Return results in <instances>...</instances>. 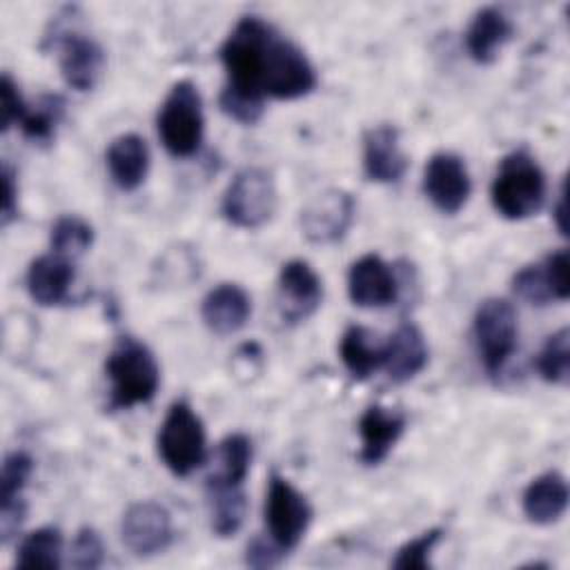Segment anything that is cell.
<instances>
[{"label": "cell", "mask_w": 570, "mask_h": 570, "mask_svg": "<svg viewBox=\"0 0 570 570\" xmlns=\"http://www.w3.org/2000/svg\"><path fill=\"white\" fill-rule=\"evenodd\" d=\"M274 36L276 29L258 16H245L232 27L225 42L218 49L220 62L227 73V91L245 96L249 100L265 102L263 76L267 49Z\"/></svg>", "instance_id": "1"}, {"label": "cell", "mask_w": 570, "mask_h": 570, "mask_svg": "<svg viewBox=\"0 0 570 570\" xmlns=\"http://www.w3.org/2000/svg\"><path fill=\"white\" fill-rule=\"evenodd\" d=\"M109 410H129L154 399L160 367L151 350L134 336H120L105 361Z\"/></svg>", "instance_id": "2"}, {"label": "cell", "mask_w": 570, "mask_h": 570, "mask_svg": "<svg viewBox=\"0 0 570 570\" xmlns=\"http://www.w3.org/2000/svg\"><path fill=\"white\" fill-rule=\"evenodd\" d=\"M494 209L508 220L537 214L546 198V174L525 149H514L499 163L490 185Z\"/></svg>", "instance_id": "3"}, {"label": "cell", "mask_w": 570, "mask_h": 570, "mask_svg": "<svg viewBox=\"0 0 570 570\" xmlns=\"http://www.w3.org/2000/svg\"><path fill=\"white\" fill-rule=\"evenodd\" d=\"M158 136L165 149L176 158H187L198 151L205 129L203 100L191 80H178L165 96L158 118Z\"/></svg>", "instance_id": "4"}, {"label": "cell", "mask_w": 570, "mask_h": 570, "mask_svg": "<svg viewBox=\"0 0 570 570\" xmlns=\"http://www.w3.org/2000/svg\"><path fill=\"white\" fill-rule=\"evenodd\" d=\"M158 454L176 474L187 476L205 461V428L187 401H174L158 430Z\"/></svg>", "instance_id": "5"}, {"label": "cell", "mask_w": 570, "mask_h": 570, "mask_svg": "<svg viewBox=\"0 0 570 570\" xmlns=\"http://www.w3.org/2000/svg\"><path fill=\"white\" fill-rule=\"evenodd\" d=\"M276 185L267 169L245 167L227 185L220 203L223 216L243 229L265 225L276 212Z\"/></svg>", "instance_id": "6"}, {"label": "cell", "mask_w": 570, "mask_h": 570, "mask_svg": "<svg viewBox=\"0 0 570 570\" xmlns=\"http://www.w3.org/2000/svg\"><path fill=\"white\" fill-rule=\"evenodd\" d=\"M472 336L490 376L501 374L517 347V312L505 298H485L474 314Z\"/></svg>", "instance_id": "7"}, {"label": "cell", "mask_w": 570, "mask_h": 570, "mask_svg": "<svg viewBox=\"0 0 570 570\" xmlns=\"http://www.w3.org/2000/svg\"><path fill=\"white\" fill-rule=\"evenodd\" d=\"M312 521V505L285 476L272 474L265 494V528L269 539L283 550H294Z\"/></svg>", "instance_id": "8"}, {"label": "cell", "mask_w": 570, "mask_h": 570, "mask_svg": "<svg viewBox=\"0 0 570 570\" xmlns=\"http://www.w3.org/2000/svg\"><path fill=\"white\" fill-rule=\"evenodd\" d=\"M316 87V71L298 45L276 33L267 49L263 91L265 96L292 100Z\"/></svg>", "instance_id": "9"}, {"label": "cell", "mask_w": 570, "mask_h": 570, "mask_svg": "<svg viewBox=\"0 0 570 570\" xmlns=\"http://www.w3.org/2000/svg\"><path fill=\"white\" fill-rule=\"evenodd\" d=\"M354 198L350 191L330 187L316 194L301 212V229L309 243L330 245L341 240L354 220Z\"/></svg>", "instance_id": "10"}, {"label": "cell", "mask_w": 570, "mask_h": 570, "mask_svg": "<svg viewBox=\"0 0 570 570\" xmlns=\"http://www.w3.org/2000/svg\"><path fill=\"white\" fill-rule=\"evenodd\" d=\"M323 301V283L309 263L294 258L283 263L276 283V307L285 323L309 318Z\"/></svg>", "instance_id": "11"}, {"label": "cell", "mask_w": 570, "mask_h": 570, "mask_svg": "<svg viewBox=\"0 0 570 570\" xmlns=\"http://www.w3.org/2000/svg\"><path fill=\"white\" fill-rule=\"evenodd\" d=\"M423 191L439 212L456 214L472 191V180L463 158L452 151L432 154L423 171Z\"/></svg>", "instance_id": "12"}, {"label": "cell", "mask_w": 570, "mask_h": 570, "mask_svg": "<svg viewBox=\"0 0 570 570\" xmlns=\"http://www.w3.org/2000/svg\"><path fill=\"white\" fill-rule=\"evenodd\" d=\"M120 537L127 550H131L136 557L158 554L174 539L171 517L156 501H138L122 514Z\"/></svg>", "instance_id": "13"}, {"label": "cell", "mask_w": 570, "mask_h": 570, "mask_svg": "<svg viewBox=\"0 0 570 570\" xmlns=\"http://www.w3.org/2000/svg\"><path fill=\"white\" fill-rule=\"evenodd\" d=\"M347 294L358 307H385L399 296V281L379 254H365L347 272Z\"/></svg>", "instance_id": "14"}, {"label": "cell", "mask_w": 570, "mask_h": 570, "mask_svg": "<svg viewBox=\"0 0 570 570\" xmlns=\"http://www.w3.org/2000/svg\"><path fill=\"white\" fill-rule=\"evenodd\" d=\"M58 51L65 82L76 91L94 89L105 67L102 47L91 36L80 31H65L58 38Z\"/></svg>", "instance_id": "15"}, {"label": "cell", "mask_w": 570, "mask_h": 570, "mask_svg": "<svg viewBox=\"0 0 570 570\" xmlns=\"http://www.w3.org/2000/svg\"><path fill=\"white\" fill-rule=\"evenodd\" d=\"M407 169L399 129L390 122L376 125L363 136V171L374 183H399Z\"/></svg>", "instance_id": "16"}, {"label": "cell", "mask_w": 570, "mask_h": 570, "mask_svg": "<svg viewBox=\"0 0 570 570\" xmlns=\"http://www.w3.org/2000/svg\"><path fill=\"white\" fill-rule=\"evenodd\" d=\"M405 430V414L383 405H370L358 419L361 452L358 459L365 465L381 463L396 445Z\"/></svg>", "instance_id": "17"}, {"label": "cell", "mask_w": 570, "mask_h": 570, "mask_svg": "<svg viewBox=\"0 0 570 570\" xmlns=\"http://www.w3.org/2000/svg\"><path fill=\"white\" fill-rule=\"evenodd\" d=\"M252 314L249 294L236 283H220L209 289L200 303V318L214 334L238 332Z\"/></svg>", "instance_id": "18"}, {"label": "cell", "mask_w": 570, "mask_h": 570, "mask_svg": "<svg viewBox=\"0 0 570 570\" xmlns=\"http://www.w3.org/2000/svg\"><path fill=\"white\" fill-rule=\"evenodd\" d=\"M27 292L38 305H60L69 298L73 283V261L58 254H42L27 267Z\"/></svg>", "instance_id": "19"}, {"label": "cell", "mask_w": 570, "mask_h": 570, "mask_svg": "<svg viewBox=\"0 0 570 570\" xmlns=\"http://www.w3.org/2000/svg\"><path fill=\"white\" fill-rule=\"evenodd\" d=\"M428 363V345L423 332L414 323H403L385 341L383 367L394 383L414 379Z\"/></svg>", "instance_id": "20"}, {"label": "cell", "mask_w": 570, "mask_h": 570, "mask_svg": "<svg viewBox=\"0 0 570 570\" xmlns=\"http://www.w3.org/2000/svg\"><path fill=\"white\" fill-rule=\"evenodd\" d=\"M107 169L116 187L134 191L142 185L149 169V147L138 134H120L107 147Z\"/></svg>", "instance_id": "21"}, {"label": "cell", "mask_w": 570, "mask_h": 570, "mask_svg": "<svg viewBox=\"0 0 570 570\" xmlns=\"http://www.w3.org/2000/svg\"><path fill=\"white\" fill-rule=\"evenodd\" d=\"M512 31L510 18L499 7H481L465 29V49L474 62L488 65L512 38Z\"/></svg>", "instance_id": "22"}, {"label": "cell", "mask_w": 570, "mask_h": 570, "mask_svg": "<svg viewBox=\"0 0 570 570\" xmlns=\"http://www.w3.org/2000/svg\"><path fill=\"white\" fill-rule=\"evenodd\" d=\"M523 514L537 525H550L559 521L568 508L566 476L550 470L528 483L521 497Z\"/></svg>", "instance_id": "23"}, {"label": "cell", "mask_w": 570, "mask_h": 570, "mask_svg": "<svg viewBox=\"0 0 570 570\" xmlns=\"http://www.w3.org/2000/svg\"><path fill=\"white\" fill-rule=\"evenodd\" d=\"M338 354L345 370L354 379H367L383 367L385 343H379L376 334H372L367 327L350 325L341 336Z\"/></svg>", "instance_id": "24"}, {"label": "cell", "mask_w": 570, "mask_h": 570, "mask_svg": "<svg viewBox=\"0 0 570 570\" xmlns=\"http://www.w3.org/2000/svg\"><path fill=\"white\" fill-rule=\"evenodd\" d=\"M252 463V441L243 432L227 434L218 445L216 470L207 476V485L240 488Z\"/></svg>", "instance_id": "25"}, {"label": "cell", "mask_w": 570, "mask_h": 570, "mask_svg": "<svg viewBox=\"0 0 570 570\" xmlns=\"http://www.w3.org/2000/svg\"><path fill=\"white\" fill-rule=\"evenodd\" d=\"M209 499V514H212V530L218 537H232L240 530L245 514H247V497L243 485H207Z\"/></svg>", "instance_id": "26"}, {"label": "cell", "mask_w": 570, "mask_h": 570, "mask_svg": "<svg viewBox=\"0 0 570 570\" xmlns=\"http://www.w3.org/2000/svg\"><path fill=\"white\" fill-rule=\"evenodd\" d=\"M62 557V534L53 525H42L27 534L18 546L16 566L18 568H45L53 570L60 566Z\"/></svg>", "instance_id": "27"}, {"label": "cell", "mask_w": 570, "mask_h": 570, "mask_svg": "<svg viewBox=\"0 0 570 570\" xmlns=\"http://www.w3.org/2000/svg\"><path fill=\"white\" fill-rule=\"evenodd\" d=\"M91 243H94V229L80 216H60L51 225L49 245H51V252L58 256L73 261L82 256L91 247Z\"/></svg>", "instance_id": "28"}, {"label": "cell", "mask_w": 570, "mask_h": 570, "mask_svg": "<svg viewBox=\"0 0 570 570\" xmlns=\"http://www.w3.org/2000/svg\"><path fill=\"white\" fill-rule=\"evenodd\" d=\"M537 370L543 381L566 385L570 379V332L568 327L550 334L537 356Z\"/></svg>", "instance_id": "29"}, {"label": "cell", "mask_w": 570, "mask_h": 570, "mask_svg": "<svg viewBox=\"0 0 570 570\" xmlns=\"http://www.w3.org/2000/svg\"><path fill=\"white\" fill-rule=\"evenodd\" d=\"M65 114V100L56 94L42 96L33 107H27L20 129L33 142H49L56 134V127Z\"/></svg>", "instance_id": "30"}, {"label": "cell", "mask_w": 570, "mask_h": 570, "mask_svg": "<svg viewBox=\"0 0 570 570\" xmlns=\"http://www.w3.org/2000/svg\"><path fill=\"white\" fill-rule=\"evenodd\" d=\"M33 472V461L27 452H11L4 456L0 472V505L22 501V490Z\"/></svg>", "instance_id": "31"}, {"label": "cell", "mask_w": 570, "mask_h": 570, "mask_svg": "<svg viewBox=\"0 0 570 570\" xmlns=\"http://www.w3.org/2000/svg\"><path fill=\"white\" fill-rule=\"evenodd\" d=\"M441 534H443L441 528H432V530H425L423 534L410 539L407 543H403L396 550V557L392 559V566L399 568V570H428L432 550L441 541Z\"/></svg>", "instance_id": "32"}, {"label": "cell", "mask_w": 570, "mask_h": 570, "mask_svg": "<svg viewBox=\"0 0 570 570\" xmlns=\"http://www.w3.org/2000/svg\"><path fill=\"white\" fill-rule=\"evenodd\" d=\"M512 289L532 305H546L552 301V292L543 272V265H525L512 278Z\"/></svg>", "instance_id": "33"}, {"label": "cell", "mask_w": 570, "mask_h": 570, "mask_svg": "<svg viewBox=\"0 0 570 570\" xmlns=\"http://www.w3.org/2000/svg\"><path fill=\"white\" fill-rule=\"evenodd\" d=\"M102 559H105V546L100 534L94 528L82 525L76 532L71 543V566L80 570H96L100 568Z\"/></svg>", "instance_id": "34"}, {"label": "cell", "mask_w": 570, "mask_h": 570, "mask_svg": "<svg viewBox=\"0 0 570 570\" xmlns=\"http://www.w3.org/2000/svg\"><path fill=\"white\" fill-rule=\"evenodd\" d=\"M552 298L554 301H566L570 296V281H568V252L566 249H557L552 254L546 256V261L541 263Z\"/></svg>", "instance_id": "35"}, {"label": "cell", "mask_w": 570, "mask_h": 570, "mask_svg": "<svg viewBox=\"0 0 570 570\" xmlns=\"http://www.w3.org/2000/svg\"><path fill=\"white\" fill-rule=\"evenodd\" d=\"M0 94H2V131H7L13 125H20V120L24 118L27 105L18 91V85L9 73H2Z\"/></svg>", "instance_id": "36"}, {"label": "cell", "mask_w": 570, "mask_h": 570, "mask_svg": "<svg viewBox=\"0 0 570 570\" xmlns=\"http://www.w3.org/2000/svg\"><path fill=\"white\" fill-rule=\"evenodd\" d=\"M283 554H285V552H283L272 539L267 541V539L256 537V539H252V541L247 543L245 563L252 566V568H274V566L281 563Z\"/></svg>", "instance_id": "37"}, {"label": "cell", "mask_w": 570, "mask_h": 570, "mask_svg": "<svg viewBox=\"0 0 570 570\" xmlns=\"http://www.w3.org/2000/svg\"><path fill=\"white\" fill-rule=\"evenodd\" d=\"M2 183H4V198H2V225H9L13 218H16V198H18V191H16V174L13 169L9 167V163L2 165Z\"/></svg>", "instance_id": "38"}, {"label": "cell", "mask_w": 570, "mask_h": 570, "mask_svg": "<svg viewBox=\"0 0 570 570\" xmlns=\"http://www.w3.org/2000/svg\"><path fill=\"white\" fill-rule=\"evenodd\" d=\"M554 220H557L559 232L566 234V185L559 191V203H557V209H554Z\"/></svg>", "instance_id": "39"}]
</instances>
